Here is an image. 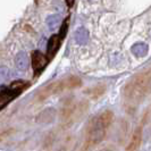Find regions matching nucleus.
I'll list each match as a JSON object with an SVG mask.
<instances>
[{
	"label": "nucleus",
	"mask_w": 151,
	"mask_h": 151,
	"mask_svg": "<svg viewBox=\"0 0 151 151\" xmlns=\"http://www.w3.org/2000/svg\"><path fill=\"white\" fill-rule=\"evenodd\" d=\"M151 93V74L147 69L133 76L123 90L124 104L126 110L132 113Z\"/></svg>",
	"instance_id": "obj_1"
},
{
	"label": "nucleus",
	"mask_w": 151,
	"mask_h": 151,
	"mask_svg": "<svg viewBox=\"0 0 151 151\" xmlns=\"http://www.w3.org/2000/svg\"><path fill=\"white\" fill-rule=\"evenodd\" d=\"M113 121L114 113L111 110H105L93 116L85 126L84 142L78 151H91L94 147L101 143L105 140Z\"/></svg>",
	"instance_id": "obj_2"
},
{
	"label": "nucleus",
	"mask_w": 151,
	"mask_h": 151,
	"mask_svg": "<svg viewBox=\"0 0 151 151\" xmlns=\"http://www.w3.org/2000/svg\"><path fill=\"white\" fill-rule=\"evenodd\" d=\"M89 109V104L86 101H74L73 99L67 100L61 107L59 114L60 129L63 131L69 129L78 121Z\"/></svg>",
	"instance_id": "obj_3"
},
{
	"label": "nucleus",
	"mask_w": 151,
	"mask_h": 151,
	"mask_svg": "<svg viewBox=\"0 0 151 151\" xmlns=\"http://www.w3.org/2000/svg\"><path fill=\"white\" fill-rule=\"evenodd\" d=\"M82 85V80L76 75H69L67 77H64L60 80H57L52 83L45 85V88H42L37 94V100L39 102H42L47 100L48 98L59 94L61 92L69 90H74L77 89Z\"/></svg>",
	"instance_id": "obj_4"
},
{
	"label": "nucleus",
	"mask_w": 151,
	"mask_h": 151,
	"mask_svg": "<svg viewBox=\"0 0 151 151\" xmlns=\"http://www.w3.org/2000/svg\"><path fill=\"white\" fill-rule=\"evenodd\" d=\"M30 88V83L23 80L14 81L9 84L8 86H1L0 91V109L4 110L6 107L15 100L19 94H22L25 90Z\"/></svg>",
	"instance_id": "obj_5"
},
{
	"label": "nucleus",
	"mask_w": 151,
	"mask_h": 151,
	"mask_svg": "<svg viewBox=\"0 0 151 151\" xmlns=\"http://www.w3.org/2000/svg\"><path fill=\"white\" fill-rule=\"evenodd\" d=\"M147 121V117H143L142 121L140 122L139 126L133 131V134L131 136V140H129V144L126 147V150L125 151H139L140 150V147L142 144V137H143V129H144V124Z\"/></svg>",
	"instance_id": "obj_6"
},
{
	"label": "nucleus",
	"mask_w": 151,
	"mask_h": 151,
	"mask_svg": "<svg viewBox=\"0 0 151 151\" xmlns=\"http://www.w3.org/2000/svg\"><path fill=\"white\" fill-rule=\"evenodd\" d=\"M31 61H32V67H33V72H34V76L38 77L43 70L45 69L47 65L49 64V59L47 57V55L43 52L35 50L32 52V57H31Z\"/></svg>",
	"instance_id": "obj_7"
},
{
	"label": "nucleus",
	"mask_w": 151,
	"mask_h": 151,
	"mask_svg": "<svg viewBox=\"0 0 151 151\" xmlns=\"http://www.w3.org/2000/svg\"><path fill=\"white\" fill-rule=\"evenodd\" d=\"M61 41H63V40H61L60 37H59L58 34H53L52 37L49 39L48 45H47V53H45L49 60L53 59V57L56 56V53L58 52Z\"/></svg>",
	"instance_id": "obj_8"
},
{
	"label": "nucleus",
	"mask_w": 151,
	"mask_h": 151,
	"mask_svg": "<svg viewBox=\"0 0 151 151\" xmlns=\"http://www.w3.org/2000/svg\"><path fill=\"white\" fill-rule=\"evenodd\" d=\"M106 85L104 84H99V85H96L93 88H91L89 90L85 91V93L90 97L91 99H98L100 98L105 92H106Z\"/></svg>",
	"instance_id": "obj_9"
},
{
	"label": "nucleus",
	"mask_w": 151,
	"mask_h": 151,
	"mask_svg": "<svg viewBox=\"0 0 151 151\" xmlns=\"http://www.w3.org/2000/svg\"><path fill=\"white\" fill-rule=\"evenodd\" d=\"M68 25H69V17H66L65 19H64V22L61 24L60 26V31H59V37H60L61 40H64V38L66 37V33H67L68 31Z\"/></svg>",
	"instance_id": "obj_10"
},
{
	"label": "nucleus",
	"mask_w": 151,
	"mask_h": 151,
	"mask_svg": "<svg viewBox=\"0 0 151 151\" xmlns=\"http://www.w3.org/2000/svg\"><path fill=\"white\" fill-rule=\"evenodd\" d=\"M66 4H67L68 7H72L74 5V0H66Z\"/></svg>",
	"instance_id": "obj_11"
},
{
	"label": "nucleus",
	"mask_w": 151,
	"mask_h": 151,
	"mask_svg": "<svg viewBox=\"0 0 151 151\" xmlns=\"http://www.w3.org/2000/svg\"><path fill=\"white\" fill-rule=\"evenodd\" d=\"M148 70H149V72H150V74H151V67L149 68V69H148Z\"/></svg>",
	"instance_id": "obj_12"
}]
</instances>
